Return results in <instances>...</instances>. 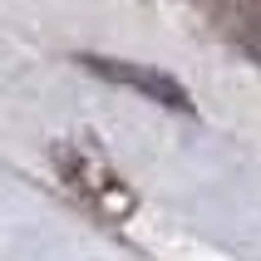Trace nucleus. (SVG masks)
Here are the masks:
<instances>
[{
    "label": "nucleus",
    "instance_id": "obj_1",
    "mask_svg": "<svg viewBox=\"0 0 261 261\" xmlns=\"http://www.w3.org/2000/svg\"><path fill=\"white\" fill-rule=\"evenodd\" d=\"M84 64H89L94 74H103V79H114V84H128V89H138V94H148V99H158L163 109H182V114L192 109L188 89L177 84V79H168V74L148 69V64H128V59H99V55H84Z\"/></svg>",
    "mask_w": 261,
    "mask_h": 261
}]
</instances>
